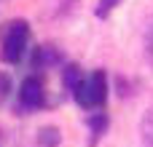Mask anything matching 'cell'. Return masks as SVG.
Wrapping results in <instances>:
<instances>
[{
	"label": "cell",
	"mask_w": 153,
	"mask_h": 147,
	"mask_svg": "<svg viewBox=\"0 0 153 147\" xmlns=\"http://www.w3.org/2000/svg\"><path fill=\"white\" fill-rule=\"evenodd\" d=\"M73 94H75V102L81 107H86V110H94V107L105 104V99H108V78H105V72L97 70V72L86 75L73 88Z\"/></svg>",
	"instance_id": "6da1fadb"
},
{
	"label": "cell",
	"mask_w": 153,
	"mask_h": 147,
	"mask_svg": "<svg viewBox=\"0 0 153 147\" xmlns=\"http://www.w3.org/2000/svg\"><path fill=\"white\" fill-rule=\"evenodd\" d=\"M27 40H30V27H27V21H22V19H16V21H8L5 27H3V59L5 62H11V64H16L22 56H24V51H27Z\"/></svg>",
	"instance_id": "7a4b0ae2"
},
{
	"label": "cell",
	"mask_w": 153,
	"mask_h": 147,
	"mask_svg": "<svg viewBox=\"0 0 153 147\" xmlns=\"http://www.w3.org/2000/svg\"><path fill=\"white\" fill-rule=\"evenodd\" d=\"M19 102H22V107H27V110L43 107V102H46L43 83H40L38 78H24L22 86H19Z\"/></svg>",
	"instance_id": "3957f363"
},
{
	"label": "cell",
	"mask_w": 153,
	"mask_h": 147,
	"mask_svg": "<svg viewBox=\"0 0 153 147\" xmlns=\"http://www.w3.org/2000/svg\"><path fill=\"white\" fill-rule=\"evenodd\" d=\"M56 59H59V54L51 51L48 46H43V48L35 51V67H46V64H51V62H56Z\"/></svg>",
	"instance_id": "277c9868"
},
{
	"label": "cell",
	"mask_w": 153,
	"mask_h": 147,
	"mask_svg": "<svg viewBox=\"0 0 153 147\" xmlns=\"http://www.w3.org/2000/svg\"><path fill=\"white\" fill-rule=\"evenodd\" d=\"M140 131H143V142L148 147H153V110L143 118V123H140Z\"/></svg>",
	"instance_id": "5b68a950"
},
{
	"label": "cell",
	"mask_w": 153,
	"mask_h": 147,
	"mask_svg": "<svg viewBox=\"0 0 153 147\" xmlns=\"http://www.w3.org/2000/svg\"><path fill=\"white\" fill-rule=\"evenodd\" d=\"M121 0H100V8H97V16H108Z\"/></svg>",
	"instance_id": "8992f818"
},
{
	"label": "cell",
	"mask_w": 153,
	"mask_h": 147,
	"mask_svg": "<svg viewBox=\"0 0 153 147\" xmlns=\"http://www.w3.org/2000/svg\"><path fill=\"white\" fill-rule=\"evenodd\" d=\"M8 91H11V80H8V75H5V72H0V104L5 102Z\"/></svg>",
	"instance_id": "52a82bcc"
},
{
	"label": "cell",
	"mask_w": 153,
	"mask_h": 147,
	"mask_svg": "<svg viewBox=\"0 0 153 147\" xmlns=\"http://www.w3.org/2000/svg\"><path fill=\"white\" fill-rule=\"evenodd\" d=\"M145 46H148V51L153 54V21H151V27H148V32H145Z\"/></svg>",
	"instance_id": "ba28073f"
}]
</instances>
